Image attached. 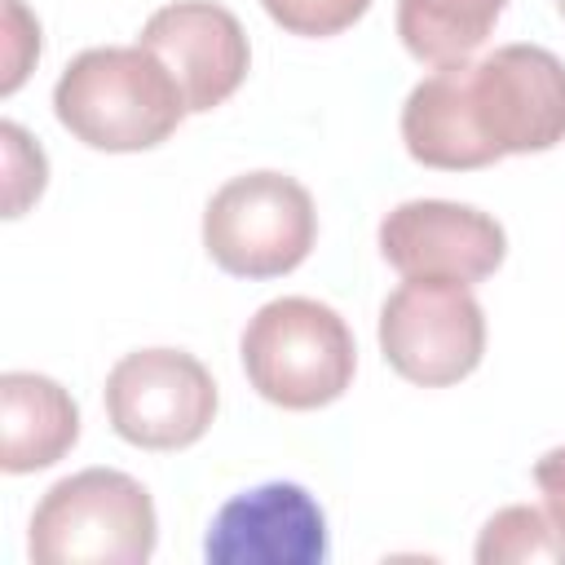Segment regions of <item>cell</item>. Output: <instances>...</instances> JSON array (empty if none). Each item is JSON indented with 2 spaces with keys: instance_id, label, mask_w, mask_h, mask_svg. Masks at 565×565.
<instances>
[{
  "instance_id": "6da1fadb",
  "label": "cell",
  "mask_w": 565,
  "mask_h": 565,
  "mask_svg": "<svg viewBox=\"0 0 565 565\" xmlns=\"http://www.w3.org/2000/svg\"><path fill=\"white\" fill-rule=\"evenodd\" d=\"M402 141L441 172L552 150L565 141V62L539 44H503L481 62L437 66L402 106Z\"/></svg>"
},
{
  "instance_id": "277c9868",
  "label": "cell",
  "mask_w": 565,
  "mask_h": 565,
  "mask_svg": "<svg viewBox=\"0 0 565 565\" xmlns=\"http://www.w3.org/2000/svg\"><path fill=\"white\" fill-rule=\"evenodd\" d=\"M150 490L119 468H84L49 486L31 512V561L40 565H141L154 552Z\"/></svg>"
},
{
  "instance_id": "ba28073f",
  "label": "cell",
  "mask_w": 565,
  "mask_h": 565,
  "mask_svg": "<svg viewBox=\"0 0 565 565\" xmlns=\"http://www.w3.org/2000/svg\"><path fill=\"white\" fill-rule=\"evenodd\" d=\"M503 225L472 203L411 199L380 221V256L402 278L481 282L503 265Z\"/></svg>"
},
{
  "instance_id": "5b68a950",
  "label": "cell",
  "mask_w": 565,
  "mask_h": 565,
  "mask_svg": "<svg viewBox=\"0 0 565 565\" xmlns=\"http://www.w3.org/2000/svg\"><path fill=\"white\" fill-rule=\"evenodd\" d=\"M318 238L309 190L287 172L230 177L203 207V247L234 278L291 274Z\"/></svg>"
},
{
  "instance_id": "3957f363",
  "label": "cell",
  "mask_w": 565,
  "mask_h": 565,
  "mask_svg": "<svg viewBox=\"0 0 565 565\" xmlns=\"http://www.w3.org/2000/svg\"><path fill=\"white\" fill-rule=\"evenodd\" d=\"M252 388L282 411H318L353 384L358 349L349 322L309 296L260 305L238 340Z\"/></svg>"
},
{
  "instance_id": "9c48e42d",
  "label": "cell",
  "mask_w": 565,
  "mask_h": 565,
  "mask_svg": "<svg viewBox=\"0 0 565 565\" xmlns=\"http://www.w3.org/2000/svg\"><path fill=\"white\" fill-rule=\"evenodd\" d=\"M327 552V516L296 481H265L234 494L203 539L212 565H322Z\"/></svg>"
},
{
  "instance_id": "5bb4252c",
  "label": "cell",
  "mask_w": 565,
  "mask_h": 565,
  "mask_svg": "<svg viewBox=\"0 0 565 565\" xmlns=\"http://www.w3.org/2000/svg\"><path fill=\"white\" fill-rule=\"evenodd\" d=\"M0 150H4V216H22L26 203H35L49 181V159L13 119L0 124Z\"/></svg>"
},
{
  "instance_id": "8fae6325",
  "label": "cell",
  "mask_w": 565,
  "mask_h": 565,
  "mask_svg": "<svg viewBox=\"0 0 565 565\" xmlns=\"http://www.w3.org/2000/svg\"><path fill=\"white\" fill-rule=\"evenodd\" d=\"M79 437V411L71 393L35 371L0 375V468L22 477L57 463Z\"/></svg>"
},
{
  "instance_id": "52a82bcc",
  "label": "cell",
  "mask_w": 565,
  "mask_h": 565,
  "mask_svg": "<svg viewBox=\"0 0 565 565\" xmlns=\"http://www.w3.org/2000/svg\"><path fill=\"white\" fill-rule=\"evenodd\" d=\"M106 415L128 446L185 450L216 419V384L185 349H137L106 375Z\"/></svg>"
},
{
  "instance_id": "ac0fdd59",
  "label": "cell",
  "mask_w": 565,
  "mask_h": 565,
  "mask_svg": "<svg viewBox=\"0 0 565 565\" xmlns=\"http://www.w3.org/2000/svg\"><path fill=\"white\" fill-rule=\"evenodd\" d=\"M556 9H561V18H565V0H556Z\"/></svg>"
},
{
  "instance_id": "30bf717a",
  "label": "cell",
  "mask_w": 565,
  "mask_h": 565,
  "mask_svg": "<svg viewBox=\"0 0 565 565\" xmlns=\"http://www.w3.org/2000/svg\"><path fill=\"white\" fill-rule=\"evenodd\" d=\"M141 49H150L177 79L185 110L203 115L221 106L238 84L247 79V35L238 18L225 4L212 0H172L154 9L137 35Z\"/></svg>"
},
{
  "instance_id": "9a60e30c",
  "label": "cell",
  "mask_w": 565,
  "mask_h": 565,
  "mask_svg": "<svg viewBox=\"0 0 565 565\" xmlns=\"http://www.w3.org/2000/svg\"><path fill=\"white\" fill-rule=\"evenodd\" d=\"M260 9L282 31L322 40V35H340L344 26H353L371 9V0H260Z\"/></svg>"
},
{
  "instance_id": "8992f818",
  "label": "cell",
  "mask_w": 565,
  "mask_h": 565,
  "mask_svg": "<svg viewBox=\"0 0 565 565\" xmlns=\"http://www.w3.org/2000/svg\"><path fill=\"white\" fill-rule=\"evenodd\" d=\"M380 353L411 384H459L486 353V313L468 282L406 278L380 305Z\"/></svg>"
},
{
  "instance_id": "7a4b0ae2",
  "label": "cell",
  "mask_w": 565,
  "mask_h": 565,
  "mask_svg": "<svg viewBox=\"0 0 565 565\" xmlns=\"http://www.w3.org/2000/svg\"><path fill=\"white\" fill-rule=\"evenodd\" d=\"M57 124L110 154H132L168 141L190 115L172 71L141 44L84 49L53 84Z\"/></svg>"
},
{
  "instance_id": "4fadbf2b",
  "label": "cell",
  "mask_w": 565,
  "mask_h": 565,
  "mask_svg": "<svg viewBox=\"0 0 565 565\" xmlns=\"http://www.w3.org/2000/svg\"><path fill=\"white\" fill-rule=\"evenodd\" d=\"M477 561L481 565H565V534L556 530V521L547 516V508H503L486 521L481 539H477Z\"/></svg>"
},
{
  "instance_id": "7c38bea8",
  "label": "cell",
  "mask_w": 565,
  "mask_h": 565,
  "mask_svg": "<svg viewBox=\"0 0 565 565\" xmlns=\"http://www.w3.org/2000/svg\"><path fill=\"white\" fill-rule=\"evenodd\" d=\"M508 0H397V35L428 66L468 62L494 31Z\"/></svg>"
},
{
  "instance_id": "e0dca14e",
  "label": "cell",
  "mask_w": 565,
  "mask_h": 565,
  "mask_svg": "<svg viewBox=\"0 0 565 565\" xmlns=\"http://www.w3.org/2000/svg\"><path fill=\"white\" fill-rule=\"evenodd\" d=\"M534 486H539V494H543L547 516H552L556 530L565 534V446L547 450V455L534 463Z\"/></svg>"
},
{
  "instance_id": "2e32d148",
  "label": "cell",
  "mask_w": 565,
  "mask_h": 565,
  "mask_svg": "<svg viewBox=\"0 0 565 565\" xmlns=\"http://www.w3.org/2000/svg\"><path fill=\"white\" fill-rule=\"evenodd\" d=\"M4 35L9 40H4V79H0V93H13L26 79L31 62L40 57V26L26 13L22 0H4Z\"/></svg>"
}]
</instances>
